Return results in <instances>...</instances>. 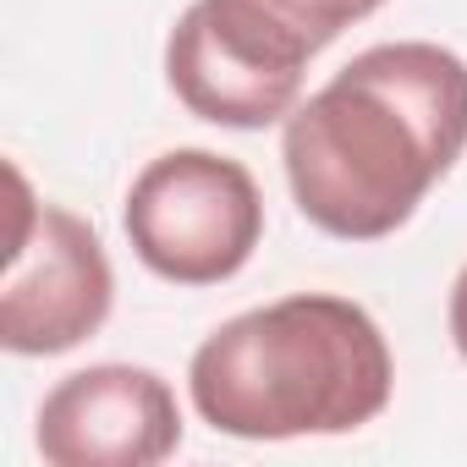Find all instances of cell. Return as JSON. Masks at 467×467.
I'll list each match as a JSON object with an SVG mask.
<instances>
[{"label":"cell","instance_id":"obj_1","mask_svg":"<svg viewBox=\"0 0 467 467\" xmlns=\"http://www.w3.org/2000/svg\"><path fill=\"white\" fill-rule=\"evenodd\" d=\"M467 149V61L429 39L352 56L286 116L281 160L303 220L379 243L418 214Z\"/></svg>","mask_w":467,"mask_h":467},{"label":"cell","instance_id":"obj_2","mask_svg":"<svg viewBox=\"0 0 467 467\" xmlns=\"http://www.w3.org/2000/svg\"><path fill=\"white\" fill-rule=\"evenodd\" d=\"M396 363L368 308L297 292L225 319L187 368L192 407L231 440L352 434L390 407Z\"/></svg>","mask_w":467,"mask_h":467},{"label":"cell","instance_id":"obj_3","mask_svg":"<svg viewBox=\"0 0 467 467\" xmlns=\"http://www.w3.org/2000/svg\"><path fill=\"white\" fill-rule=\"evenodd\" d=\"M385 0H192L165 45L176 99L214 127H270L297 110L308 61Z\"/></svg>","mask_w":467,"mask_h":467},{"label":"cell","instance_id":"obj_4","mask_svg":"<svg viewBox=\"0 0 467 467\" xmlns=\"http://www.w3.org/2000/svg\"><path fill=\"white\" fill-rule=\"evenodd\" d=\"M259 237V182L214 149H171L149 160L127 192V243L160 281L220 286L254 259Z\"/></svg>","mask_w":467,"mask_h":467},{"label":"cell","instance_id":"obj_5","mask_svg":"<svg viewBox=\"0 0 467 467\" xmlns=\"http://www.w3.org/2000/svg\"><path fill=\"white\" fill-rule=\"evenodd\" d=\"M12 192L17 203L0 281V347L17 358H56L83 347L110 319L116 275L99 231L83 214L39 203L23 171H12Z\"/></svg>","mask_w":467,"mask_h":467},{"label":"cell","instance_id":"obj_6","mask_svg":"<svg viewBox=\"0 0 467 467\" xmlns=\"http://www.w3.org/2000/svg\"><path fill=\"white\" fill-rule=\"evenodd\" d=\"M34 440L50 467H154L182 445V407L154 368L94 363L45 396Z\"/></svg>","mask_w":467,"mask_h":467},{"label":"cell","instance_id":"obj_7","mask_svg":"<svg viewBox=\"0 0 467 467\" xmlns=\"http://www.w3.org/2000/svg\"><path fill=\"white\" fill-rule=\"evenodd\" d=\"M451 341H456V352L467 358V265H462V275H456V286H451Z\"/></svg>","mask_w":467,"mask_h":467}]
</instances>
